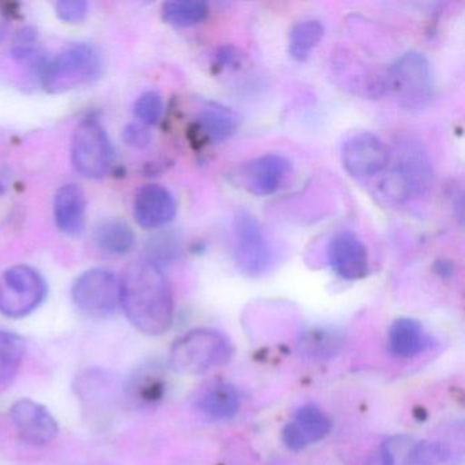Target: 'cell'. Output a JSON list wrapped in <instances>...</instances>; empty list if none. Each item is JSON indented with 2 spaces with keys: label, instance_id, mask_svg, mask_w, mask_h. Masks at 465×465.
<instances>
[{
  "label": "cell",
  "instance_id": "52a82bcc",
  "mask_svg": "<svg viewBox=\"0 0 465 465\" xmlns=\"http://www.w3.org/2000/svg\"><path fill=\"white\" fill-rule=\"evenodd\" d=\"M232 255L236 269L246 277L257 279L268 272L272 252L257 217L239 212L232 222Z\"/></svg>",
  "mask_w": 465,
  "mask_h": 465
},
{
  "label": "cell",
  "instance_id": "d4e9b609",
  "mask_svg": "<svg viewBox=\"0 0 465 465\" xmlns=\"http://www.w3.org/2000/svg\"><path fill=\"white\" fill-rule=\"evenodd\" d=\"M25 355V341L13 331H0V386L15 380Z\"/></svg>",
  "mask_w": 465,
  "mask_h": 465
},
{
  "label": "cell",
  "instance_id": "7402d4cb",
  "mask_svg": "<svg viewBox=\"0 0 465 465\" xmlns=\"http://www.w3.org/2000/svg\"><path fill=\"white\" fill-rule=\"evenodd\" d=\"M345 344L344 331L337 328H315L299 337L298 350L312 359L333 358Z\"/></svg>",
  "mask_w": 465,
  "mask_h": 465
},
{
  "label": "cell",
  "instance_id": "ba28073f",
  "mask_svg": "<svg viewBox=\"0 0 465 465\" xmlns=\"http://www.w3.org/2000/svg\"><path fill=\"white\" fill-rule=\"evenodd\" d=\"M72 160L77 173L88 179H102L114 163V146L108 133L96 119H85L73 135Z\"/></svg>",
  "mask_w": 465,
  "mask_h": 465
},
{
  "label": "cell",
  "instance_id": "484cf974",
  "mask_svg": "<svg viewBox=\"0 0 465 465\" xmlns=\"http://www.w3.org/2000/svg\"><path fill=\"white\" fill-rule=\"evenodd\" d=\"M133 111H134L135 118L143 126H156L162 121L163 114H164V102L160 94L148 91L138 97Z\"/></svg>",
  "mask_w": 465,
  "mask_h": 465
},
{
  "label": "cell",
  "instance_id": "1f68e13d",
  "mask_svg": "<svg viewBox=\"0 0 465 465\" xmlns=\"http://www.w3.org/2000/svg\"><path fill=\"white\" fill-rule=\"evenodd\" d=\"M213 59L214 66L219 69H230V67L235 69L236 66H241L243 54L232 45H223V47L217 48Z\"/></svg>",
  "mask_w": 465,
  "mask_h": 465
},
{
  "label": "cell",
  "instance_id": "44dd1931",
  "mask_svg": "<svg viewBox=\"0 0 465 465\" xmlns=\"http://www.w3.org/2000/svg\"><path fill=\"white\" fill-rule=\"evenodd\" d=\"M97 249L113 257H124L135 247V233L124 220L110 219L99 223L94 231Z\"/></svg>",
  "mask_w": 465,
  "mask_h": 465
},
{
  "label": "cell",
  "instance_id": "ffe728a7",
  "mask_svg": "<svg viewBox=\"0 0 465 465\" xmlns=\"http://www.w3.org/2000/svg\"><path fill=\"white\" fill-rule=\"evenodd\" d=\"M197 407L203 415L213 420H228L238 413L241 396L235 386L217 381L203 389L197 400Z\"/></svg>",
  "mask_w": 465,
  "mask_h": 465
},
{
  "label": "cell",
  "instance_id": "d6986e66",
  "mask_svg": "<svg viewBox=\"0 0 465 465\" xmlns=\"http://www.w3.org/2000/svg\"><path fill=\"white\" fill-rule=\"evenodd\" d=\"M430 345L431 339L424 333L420 322L412 318H399L389 328L388 351L394 358H413Z\"/></svg>",
  "mask_w": 465,
  "mask_h": 465
},
{
  "label": "cell",
  "instance_id": "3957f363",
  "mask_svg": "<svg viewBox=\"0 0 465 465\" xmlns=\"http://www.w3.org/2000/svg\"><path fill=\"white\" fill-rule=\"evenodd\" d=\"M385 94L393 97L407 111L426 110L435 94L434 73L424 54L407 51L389 64L383 73Z\"/></svg>",
  "mask_w": 465,
  "mask_h": 465
},
{
  "label": "cell",
  "instance_id": "6da1fadb",
  "mask_svg": "<svg viewBox=\"0 0 465 465\" xmlns=\"http://www.w3.org/2000/svg\"><path fill=\"white\" fill-rule=\"evenodd\" d=\"M121 306L141 333L164 334L173 326L175 301L163 269L146 260L127 266L121 279Z\"/></svg>",
  "mask_w": 465,
  "mask_h": 465
},
{
  "label": "cell",
  "instance_id": "2e32d148",
  "mask_svg": "<svg viewBox=\"0 0 465 465\" xmlns=\"http://www.w3.org/2000/svg\"><path fill=\"white\" fill-rule=\"evenodd\" d=\"M88 200L83 187L67 183L59 187L54 198L56 227L67 236H78L85 230Z\"/></svg>",
  "mask_w": 465,
  "mask_h": 465
},
{
  "label": "cell",
  "instance_id": "cb8c5ba5",
  "mask_svg": "<svg viewBox=\"0 0 465 465\" xmlns=\"http://www.w3.org/2000/svg\"><path fill=\"white\" fill-rule=\"evenodd\" d=\"M163 20L176 28H190L208 18L209 6L203 0H173L163 5Z\"/></svg>",
  "mask_w": 465,
  "mask_h": 465
},
{
  "label": "cell",
  "instance_id": "603a6c76",
  "mask_svg": "<svg viewBox=\"0 0 465 465\" xmlns=\"http://www.w3.org/2000/svg\"><path fill=\"white\" fill-rule=\"evenodd\" d=\"M323 35L325 28L321 21L303 20L296 23L288 36V53L291 58L296 62H306L323 39Z\"/></svg>",
  "mask_w": 465,
  "mask_h": 465
},
{
  "label": "cell",
  "instance_id": "5bb4252c",
  "mask_svg": "<svg viewBox=\"0 0 465 465\" xmlns=\"http://www.w3.org/2000/svg\"><path fill=\"white\" fill-rule=\"evenodd\" d=\"M178 205L170 190L146 184L134 198V219L143 230H159L175 219Z\"/></svg>",
  "mask_w": 465,
  "mask_h": 465
},
{
  "label": "cell",
  "instance_id": "83f0119b",
  "mask_svg": "<svg viewBox=\"0 0 465 465\" xmlns=\"http://www.w3.org/2000/svg\"><path fill=\"white\" fill-rule=\"evenodd\" d=\"M37 32L32 26H25L17 32L13 43L12 55L15 59H34L37 54Z\"/></svg>",
  "mask_w": 465,
  "mask_h": 465
},
{
  "label": "cell",
  "instance_id": "9a60e30c",
  "mask_svg": "<svg viewBox=\"0 0 465 465\" xmlns=\"http://www.w3.org/2000/svg\"><path fill=\"white\" fill-rule=\"evenodd\" d=\"M331 421L317 405L299 408L295 418L282 429V438L290 450H303L312 443L323 440L331 432Z\"/></svg>",
  "mask_w": 465,
  "mask_h": 465
},
{
  "label": "cell",
  "instance_id": "d6a6232c",
  "mask_svg": "<svg viewBox=\"0 0 465 465\" xmlns=\"http://www.w3.org/2000/svg\"><path fill=\"white\" fill-rule=\"evenodd\" d=\"M7 34V21L4 13L0 12V43L4 42Z\"/></svg>",
  "mask_w": 465,
  "mask_h": 465
},
{
  "label": "cell",
  "instance_id": "5b68a950",
  "mask_svg": "<svg viewBox=\"0 0 465 465\" xmlns=\"http://www.w3.org/2000/svg\"><path fill=\"white\" fill-rule=\"evenodd\" d=\"M103 69L100 51L88 43H77L45 64L42 70L43 88L48 94H66L99 80Z\"/></svg>",
  "mask_w": 465,
  "mask_h": 465
},
{
  "label": "cell",
  "instance_id": "7c38bea8",
  "mask_svg": "<svg viewBox=\"0 0 465 465\" xmlns=\"http://www.w3.org/2000/svg\"><path fill=\"white\" fill-rule=\"evenodd\" d=\"M326 255L331 272L345 282H358L369 276V252L352 231L334 233L329 241Z\"/></svg>",
  "mask_w": 465,
  "mask_h": 465
},
{
  "label": "cell",
  "instance_id": "30bf717a",
  "mask_svg": "<svg viewBox=\"0 0 465 465\" xmlns=\"http://www.w3.org/2000/svg\"><path fill=\"white\" fill-rule=\"evenodd\" d=\"M340 156L342 168L351 178L370 181L385 173L391 149L374 133L359 132L345 138Z\"/></svg>",
  "mask_w": 465,
  "mask_h": 465
},
{
  "label": "cell",
  "instance_id": "4dcf8cb0",
  "mask_svg": "<svg viewBox=\"0 0 465 465\" xmlns=\"http://www.w3.org/2000/svg\"><path fill=\"white\" fill-rule=\"evenodd\" d=\"M440 457H442V451L440 446L420 443L410 454V461L412 465H432L440 461Z\"/></svg>",
  "mask_w": 465,
  "mask_h": 465
},
{
  "label": "cell",
  "instance_id": "4fadbf2b",
  "mask_svg": "<svg viewBox=\"0 0 465 465\" xmlns=\"http://www.w3.org/2000/svg\"><path fill=\"white\" fill-rule=\"evenodd\" d=\"M10 415L18 434L29 445H48L58 435L59 427L55 418L45 405L34 400H18L12 405Z\"/></svg>",
  "mask_w": 465,
  "mask_h": 465
},
{
  "label": "cell",
  "instance_id": "8fae6325",
  "mask_svg": "<svg viewBox=\"0 0 465 465\" xmlns=\"http://www.w3.org/2000/svg\"><path fill=\"white\" fill-rule=\"evenodd\" d=\"M291 173V163L282 154L268 153L238 165L231 181L255 197L276 194Z\"/></svg>",
  "mask_w": 465,
  "mask_h": 465
},
{
  "label": "cell",
  "instance_id": "4316f807",
  "mask_svg": "<svg viewBox=\"0 0 465 465\" xmlns=\"http://www.w3.org/2000/svg\"><path fill=\"white\" fill-rule=\"evenodd\" d=\"M176 252H178V244L173 236H157L149 243L148 257L145 260L162 268L163 263L170 262L175 258Z\"/></svg>",
  "mask_w": 465,
  "mask_h": 465
},
{
  "label": "cell",
  "instance_id": "7a4b0ae2",
  "mask_svg": "<svg viewBox=\"0 0 465 465\" xmlns=\"http://www.w3.org/2000/svg\"><path fill=\"white\" fill-rule=\"evenodd\" d=\"M434 171L429 152L415 135L399 134L391 146V159L374 195L381 205L399 208L429 194Z\"/></svg>",
  "mask_w": 465,
  "mask_h": 465
},
{
  "label": "cell",
  "instance_id": "277c9868",
  "mask_svg": "<svg viewBox=\"0 0 465 465\" xmlns=\"http://www.w3.org/2000/svg\"><path fill=\"white\" fill-rule=\"evenodd\" d=\"M233 355L232 342L222 331L200 328L175 340L170 350V367L182 375H203L224 366Z\"/></svg>",
  "mask_w": 465,
  "mask_h": 465
},
{
  "label": "cell",
  "instance_id": "f1b7e54d",
  "mask_svg": "<svg viewBox=\"0 0 465 465\" xmlns=\"http://www.w3.org/2000/svg\"><path fill=\"white\" fill-rule=\"evenodd\" d=\"M56 15L66 24H80L88 17L89 5L85 0H59L55 5Z\"/></svg>",
  "mask_w": 465,
  "mask_h": 465
},
{
  "label": "cell",
  "instance_id": "ac0fdd59",
  "mask_svg": "<svg viewBox=\"0 0 465 465\" xmlns=\"http://www.w3.org/2000/svg\"><path fill=\"white\" fill-rule=\"evenodd\" d=\"M167 386L165 370L159 364H146L129 378L127 400L137 408L153 407L164 399Z\"/></svg>",
  "mask_w": 465,
  "mask_h": 465
},
{
  "label": "cell",
  "instance_id": "f546056e",
  "mask_svg": "<svg viewBox=\"0 0 465 465\" xmlns=\"http://www.w3.org/2000/svg\"><path fill=\"white\" fill-rule=\"evenodd\" d=\"M124 141L126 145L133 146V148H146L152 143V133L143 124H132L124 127Z\"/></svg>",
  "mask_w": 465,
  "mask_h": 465
},
{
  "label": "cell",
  "instance_id": "9c48e42d",
  "mask_svg": "<svg viewBox=\"0 0 465 465\" xmlns=\"http://www.w3.org/2000/svg\"><path fill=\"white\" fill-rule=\"evenodd\" d=\"M72 298L86 315L107 317L121 306V279L108 269H89L75 279Z\"/></svg>",
  "mask_w": 465,
  "mask_h": 465
},
{
  "label": "cell",
  "instance_id": "8992f818",
  "mask_svg": "<svg viewBox=\"0 0 465 465\" xmlns=\"http://www.w3.org/2000/svg\"><path fill=\"white\" fill-rule=\"evenodd\" d=\"M47 296V282L29 265H15L0 277V312L7 318L32 314Z\"/></svg>",
  "mask_w": 465,
  "mask_h": 465
},
{
  "label": "cell",
  "instance_id": "e0dca14e",
  "mask_svg": "<svg viewBox=\"0 0 465 465\" xmlns=\"http://www.w3.org/2000/svg\"><path fill=\"white\" fill-rule=\"evenodd\" d=\"M241 124V115L232 108L216 102H203L193 126L206 143H219L233 137Z\"/></svg>",
  "mask_w": 465,
  "mask_h": 465
}]
</instances>
